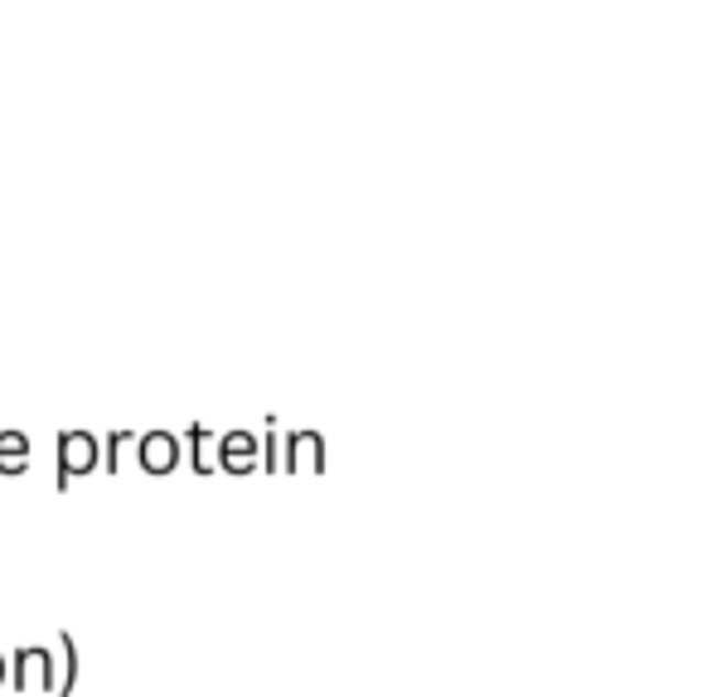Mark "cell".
Masks as SVG:
<instances>
[{
	"instance_id": "cell-1",
	"label": "cell",
	"mask_w": 707,
	"mask_h": 697,
	"mask_svg": "<svg viewBox=\"0 0 707 697\" xmlns=\"http://www.w3.org/2000/svg\"><path fill=\"white\" fill-rule=\"evenodd\" d=\"M10 688L15 693H34L40 688L44 697L58 688V650H48V644H24V650L10 654V668H6Z\"/></svg>"
},
{
	"instance_id": "cell-2",
	"label": "cell",
	"mask_w": 707,
	"mask_h": 697,
	"mask_svg": "<svg viewBox=\"0 0 707 697\" xmlns=\"http://www.w3.org/2000/svg\"><path fill=\"white\" fill-rule=\"evenodd\" d=\"M102 465V446H97L93 432H58V494L78 480V475H93Z\"/></svg>"
},
{
	"instance_id": "cell-3",
	"label": "cell",
	"mask_w": 707,
	"mask_h": 697,
	"mask_svg": "<svg viewBox=\"0 0 707 697\" xmlns=\"http://www.w3.org/2000/svg\"><path fill=\"white\" fill-rule=\"evenodd\" d=\"M137 465H141L145 475L180 470V436L175 432H145V436H137Z\"/></svg>"
},
{
	"instance_id": "cell-4",
	"label": "cell",
	"mask_w": 707,
	"mask_h": 697,
	"mask_svg": "<svg viewBox=\"0 0 707 697\" xmlns=\"http://www.w3.org/2000/svg\"><path fill=\"white\" fill-rule=\"evenodd\" d=\"M258 436L252 432H228V436H218V460H214V470H228V475H248V470H258Z\"/></svg>"
},
{
	"instance_id": "cell-5",
	"label": "cell",
	"mask_w": 707,
	"mask_h": 697,
	"mask_svg": "<svg viewBox=\"0 0 707 697\" xmlns=\"http://www.w3.org/2000/svg\"><path fill=\"white\" fill-rule=\"evenodd\" d=\"M282 470H325V442L315 432H291L286 436V456H282Z\"/></svg>"
},
{
	"instance_id": "cell-6",
	"label": "cell",
	"mask_w": 707,
	"mask_h": 697,
	"mask_svg": "<svg viewBox=\"0 0 707 697\" xmlns=\"http://www.w3.org/2000/svg\"><path fill=\"white\" fill-rule=\"evenodd\" d=\"M54 650H58V688H54V697H73V688H78V640H73V634L64 630L54 640Z\"/></svg>"
},
{
	"instance_id": "cell-7",
	"label": "cell",
	"mask_w": 707,
	"mask_h": 697,
	"mask_svg": "<svg viewBox=\"0 0 707 697\" xmlns=\"http://www.w3.org/2000/svg\"><path fill=\"white\" fill-rule=\"evenodd\" d=\"M24 470H30V436L0 432V475H24Z\"/></svg>"
},
{
	"instance_id": "cell-8",
	"label": "cell",
	"mask_w": 707,
	"mask_h": 697,
	"mask_svg": "<svg viewBox=\"0 0 707 697\" xmlns=\"http://www.w3.org/2000/svg\"><path fill=\"white\" fill-rule=\"evenodd\" d=\"M185 442H189V465H194V470H199V475H214V465L204 460V446L214 442V432H209V426H189V432H185Z\"/></svg>"
},
{
	"instance_id": "cell-9",
	"label": "cell",
	"mask_w": 707,
	"mask_h": 697,
	"mask_svg": "<svg viewBox=\"0 0 707 697\" xmlns=\"http://www.w3.org/2000/svg\"><path fill=\"white\" fill-rule=\"evenodd\" d=\"M127 442H137V436H131V432H112V436H107V446H102V465H97V470L117 475V470H121V450H127Z\"/></svg>"
},
{
	"instance_id": "cell-10",
	"label": "cell",
	"mask_w": 707,
	"mask_h": 697,
	"mask_svg": "<svg viewBox=\"0 0 707 697\" xmlns=\"http://www.w3.org/2000/svg\"><path fill=\"white\" fill-rule=\"evenodd\" d=\"M262 465L258 470H282V446H276V417H267V446H262V456H258Z\"/></svg>"
},
{
	"instance_id": "cell-11",
	"label": "cell",
	"mask_w": 707,
	"mask_h": 697,
	"mask_svg": "<svg viewBox=\"0 0 707 697\" xmlns=\"http://www.w3.org/2000/svg\"><path fill=\"white\" fill-rule=\"evenodd\" d=\"M0 688H6V654H0Z\"/></svg>"
}]
</instances>
